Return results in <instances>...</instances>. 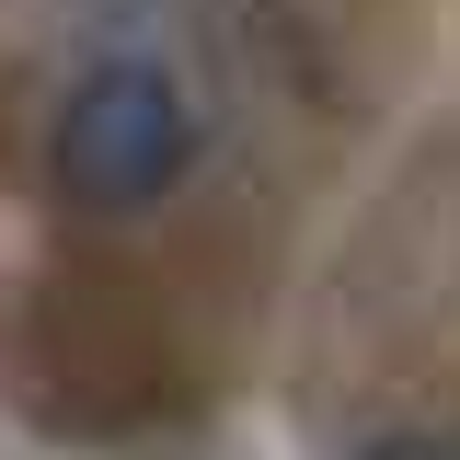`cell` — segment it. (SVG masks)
Segmentation results:
<instances>
[{
    "instance_id": "cell-1",
    "label": "cell",
    "mask_w": 460,
    "mask_h": 460,
    "mask_svg": "<svg viewBox=\"0 0 460 460\" xmlns=\"http://www.w3.org/2000/svg\"><path fill=\"white\" fill-rule=\"evenodd\" d=\"M196 162V104H184V81L150 69V58H104V69H81L69 81V104L47 127V172L69 208H93V219H138V208H162L172 184Z\"/></svg>"
}]
</instances>
